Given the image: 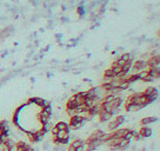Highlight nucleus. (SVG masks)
Segmentation results:
<instances>
[{
  "label": "nucleus",
  "instance_id": "obj_1",
  "mask_svg": "<svg viewBox=\"0 0 160 151\" xmlns=\"http://www.w3.org/2000/svg\"><path fill=\"white\" fill-rule=\"evenodd\" d=\"M90 121L87 116H83V115H72V117L69 118V126L73 130H78L80 129L85 122Z\"/></svg>",
  "mask_w": 160,
  "mask_h": 151
},
{
  "label": "nucleus",
  "instance_id": "obj_2",
  "mask_svg": "<svg viewBox=\"0 0 160 151\" xmlns=\"http://www.w3.org/2000/svg\"><path fill=\"white\" fill-rule=\"evenodd\" d=\"M144 93L146 95V97H147V99H148L150 103L156 101L158 99V97H159V91H158V89H156L154 86H148V87H146V90H145Z\"/></svg>",
  "mask_w": 160,
  "mask_h": 151
},
{
  "label": "nucleus",
  "instance_id": "obj_3",
  "mask_svg": "<svg viewBox=\"0 0 160 151\" xmlns=\"http://www.w3.org/2000/svg\"><path fill=\"white\" fill-rule=\"evenodd\" d=\"M147 61L144 60V59H139V60H136L133 61L132 64V70L136 72V73H139L140 71H144V70H147Z\"/></svg>",
  "mask_w": 160,
  "mask_h": 151
},
{
  "label": "nucleus",
  "instance_id": "obj_4",
  "mask_svg": "<svg viewBox=\"0 0 160 151\" xmlns=\"http://www.w3.org/2000/svg\"><path fill=\"white\" fill-rule=\"evenodd\" d=\"M77 106H78L77 101H74L73 97H71L69 101H67V103H66V111H67V113H69V115H75Z\"/></svg>",
  "mask_w": 160,
  "mask_h": 151
},
{
  "label": "nucleus",
  "instance_id": "obj_5",
  "mask_svg": "<svg viewBox=\"0 0 160 151\" xmlns=\"http://www.w3.org/2000/svg\"><path fill=\"white\" fill-rule=\"evenodd\" d=\"M98 116H99V122H100V123L110 122V121H111V118L113 117V115H112L111 112H106V111H104V110H101V109H100V111H99Z\"/></svg>",
  "mask_w": 160,
  "mask_h": 151
},
{
  "label": "nucleus",
  "instance_id": "obj_6",
  "mask_svg": "<svg viewBox=\"0 0 160 151\" xmlns=\"http://www.w3.org/2000/svg\"><path fill=\"white\" fill-rule=\"evenodd\" d=\"M138 133L141 136V138H147V137H151L152 136V129L147 127V126H141V129L138 131Z\"/></svg>",
  "mask_w": 160,
  "mask_h": 151
},
{
  "label": "nucleus",
  "instance_id": "obj_7",
  "mask_svg": "<svg viewBox=\"0 0 160 151\" xmlns=\"http://www.w3.org/2000/svg\"><path fill=\"white\" fill-rule=\"evenodd\" d=\"M147 61V66L148 67H153V66H156V65H159V61H160V58H159V54H154V56H152L148 60H146Z\"/></svg>",
  "mask_w": 160,
  "mask_h": 151
},
{
  "label": "nucleus",
  "instance_id": "obj_8",
  "mask_svg": "<svg viewBox=\"0 0 160 151\" xmlns=\"http://www.w3.org/2000/svg\"><path fill=\"white\" fill-rule=\"evenodd\" d=\"M131 144V141L126 139V138H120L119 139V143H118V148L119 150H126Z\"/></svg>",
  "mask_w": 160,
  "mask_h": 151
},
{
  "label": "nucleus",
  "instance_id": "obj_9",
  "mask_svg": "<svg viewBox=\"0 0 160 151\" xmlns=\"http://www.w3.org/2000/svg\"><path fill=\"white\" fill-rule=\"evenodd\" d=\"M156 122H158V117H145L140 121V125L145 126L148 125V124H152V123H156Z\"/></svg>",
  "mask_w": 160,
  "mask_h": 151
},
{
  "label": "nucleus",
  "instance_id": "obj_10",
  "mask_svg": "<svg viewBox=\"0 0 160 151\" xmlns=\"http://www.w3.org/2000/svg\"><path fill=\"white\" fill-rule=\"evenodd\" d=\"M28 103H33V104H35V105L43 107L44 104L46 103V101L43 99V98H40V97H33V98H29V99H28Z\"/></svg>",
  "mask_w": 160,
  "mask_h": 151
},
{
  "label": "nucleus",
  "instance_id": "obj_11",
  "mask_svg": "<svg viewBox=\"0 0 160 151\" xmlns=\"http://www.w3.org/2000/svg\"><path fill=\"white\" fill-rule=\"evenodd\" d=\"M110 103H111L112 107H121V105H122V103H124V99H122L120 96H115L114 99L112 101H110Z\"/></svg>",
  "mask_w": 160,
  "mask_h": 151
},
{
  "label": "nucleus",
  "instance_id": "obj_12",
  "mask_svg": "<svg viewBox=\"0 0 160 151\" xmlns=\"http://www.w3.org/2000/svg\"><path fill=\"white\" fill-rule=\"evenodd\" d=\"M55 127L59 130V131H69V126L67 123H65V122H58L57 124H55Z\"/></svg>",
  "mask_w": 160,
  "mask_h": 151
},
{
  "label": "nucleus",
  "instance_id": "obj_13",
  "mask_svg": "<svg viewBox=\"0 0 160 151\" xmlns=\"http://www.w3.org/2000/svg\"><path fill=\"white\" fill-rule=\"evenodd\" d=\"M69 145L77 149V148H79V147H83V145H85V141H84V139H80V138H77V139L72 141Z\"/></svg>",
  "mask_w": 160,
  "mask_h": 151
},
{
  "label": "nucleus",
  "instance_id": "obj_14",
  "mask_svg": "<svg viewBox=\"0 0 160 151\" xmlns=\"http://www.w3.org/2000/svg\"><path fill=\"white\" fill-rule=\"evenodd\" d=\"M27 136H28V138L31 139V142H33V143H39L41 139L38 137V135H37V132H27Z\"/></svg>",
  "mask_w": 160,
  "mask_h": 151
},
{
  "label": "nucleus",
  "instance_id": "obj_15",
  "mask_svg": "<svg viewBox=\"0 0 160 151\" xmlns=\"http://www.w3.org/2000/svg\"><path fill=\"white\" fill-rule=\"evenodd\" d=\"M55 137H58V138H67V137H69V131H59Z\"/></svg>",
  "mask_w": 160,
  "mask_h": 151
},
{
  "label": "nucleus",
  "instance_id": "obj_16",
  "mask_svg": "<svg viewBox=\"0 0 160 151\" xmlns=\"http://www.w3.org/2000/svg\"><path fill=\"white\" fill-rule=\"evenodd\" d=\"M0 129H2L4 131H8V124H7V121H0Z\"/></svg>",
  "mask_w": 160,
  "mask_h": 151
},
{
  "label": "nucleus",
  "instance_id": "obj_17",
  "mask_svg": "<svg viewBox=\"0 0 160 151\" xmlns=\"http://www.w3.org/2000/svg\"><path fill=\"white\" fill-rule=\"evenodd\" d=\"M156 79L153 78V77H151L150 75H147L144 79H142V81H145V83H151V81H154Z\"/></svg>",
  "mask_w": 160,
  "mask_h": 151
},
{
  "label": "nucleus",
  "instance_id": "obj_18",
  "mask_svg": "<svg viewBox=\"0 0 160 151\" xmlns=\"http://www.w3.org/2000/svg\"><path fill=\"white\" fill-rule=\"evenodd\" d=\"M58 132H59V130H58V129H57L55 126H53V127L51 129V133H52V136H53V137H55Z\"/></svg>",
  "mask_w": 160,
  "mask_h": 151
},
{
  "label": "nucleus",
  "instance_id": "obj_19",
  "mask_svg": "<svg viewBox=\"0 0 160 151\" xmlns=\"http://www.w3.org/2000/svg\"><path fill=\"white\" fill-rule=\"evenodd\" d=\"M77 149L75 148H73V147H71V145H69V150L67 151H75Z\"/></svg>",
  "mask_w": 160,
  "mask_h": 151
}]
</instances>
